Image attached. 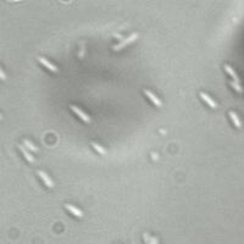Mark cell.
Here are the masks:
<instances>
[{"instance_id":"cell-6","label":"cell","mask_w":244,"mask_h":244,"mask_svg":"<svg viewBox=\"0 0 244 244\" xmlns=\"http://www.w3.org/2000/svg\"><path fill=\"white\" fill-rule=\"evenodd\" d=\"M200 98H202V99H203L205 103H208V104H209L211 107H214V109H216V107H217V104H216V103H215V102H214V100L210 98L208 94H205V93H203V92H202V93H200Z\"/></svg>"},{"instance_id":"cell-14","label":"cell","mask_w":244,"mask_h":244,"mask_svg":"<svg viewBox=\"0 0 244 244\" xmlns=\"http://www.w3.org/2000/svg\"><path fill=\"white\" fill-rule=\"evenodd\" d=\"M144 239H145V243L146 244H151V238L149 237V234H148V233H145V234H144Z\"/></svg>"},{"instance_id":"cell-16","label":"cell","mask_w":244,"mask_h":244,"mask_svg":"<svg viewBox=\"0 0 244 244\" xmlns=\"http://www.w3.org/2000/svg\"><path fill=\"white\" fill-rule=\"evenodd\" d=\"M151 244H158V239L154 237V238H151Z\"/></svg>"},{"instance_id":"cell-8","label":"cell","mask_w":244,"mask_h":244,"mask_svg":"<svg viewBox=\"0 0 244 244\" xmlns=\"http://www.w3.org/2000/svg\"><path fill=\"white\" fill-rule=\"evenodd\" d=\"M18 148H20V150L22 151V154L25 155V158H26V159H27L30 162H33V161H34V158H33V156H32V155L28 153V150H27V149H26L23 145H18Z\"/></svg>"},{"instance_id":"cell-3","label":"cell","mask_w":244,"mask_h":244,"mask_svg":"<svg viewBox=\"0 0 244 244\" xmlns=\"http://www.w3.org/2000/svg\"><path fill=\"white\" fill-rule=\"evenodd\" d=\"M38 174H39V177H40V178L44 181V183H45V184H46L49 188H53V187H54V183H53V181L50 179V177L45 174L44 171H38Z\"/></svg>"},{"instance_id":"cell-9","label":"cell","mask_w":244,"mask_h":244,"mask_svg":"<svg viewBox=\"0 0 244 244\" xmlns=\"http://www.w3.org/2000/svg\"><path fill=\"white\" fill-rule=\"evenodd\" d=\"M65 206H66V209L69 210V211H71L73 215H76V216H78V217H82V216H83V212H82L79 209H77V208L72 206V205H70V204H66Z\"/></svg>"},{"instance_id":"cell-13","label":"cell","mask_w":244,"mask_h":244,"mask_svg":"<svg viewBox=\"0 0 244 244\" xmlns=\"http://www.w3.org/2000/svg\"><path fill=\"white\" fill-rule=\"evenodd\" d=\"M231 86H232V87H233V88H234V89H236L237 92L242 93V90H243V89H242V87H241V86H239L238 83H236V82L233 81V82H231Z\"/></svg>"},{"instance_id":"cell-15","label":"cell","mask_w":244,"mask_h":244,"mask_svg":"<svg viewBox=\"0 0 244 244\" xmlns=\"http://www.w3.org/2000/svg\"><path fill=\"white\" fill-rule=\"evenodd\" d=\"M0 76H1V79H2V81H5V79H6V76H5V73H4V71L2 70L0 71Z\"/></svg>"},{"instance_id":"cell-2","label":"cell","mask_w":244,"mask_h":244,"mask_svg":"<svg viewBox=\"0 0 244 244\" xmlns=\"http://www.w3.org/2000/svg\"><path fill=\"white\" fill-rule=\"evenodd\" d=\"M71 110H72L73 112H76V114H77V115H78V116H79V117H81V118L84 121V122H90V118H89V116H88V115H86V114H84V112H83L81 109H78L77 106L72 105V106H71Z\"/></svg>"},{"instance_id":"cell-5","label":"cell","mask_w":244,"mask_h":244,"mask_svg":"<svg viewBox=\"0 0 244 244\" xmlns=\"http://www.w3.org/2000/svg\"><path fill=\"white\" fill-rule=\"evenodd\" d=\"M225 70H226V72H227V73L233 78V81H234L236 83H238V84L241 83V81H239V78H238V76H237V73L234 72V70H233L230 65H225Z\"/></svg>"},{"instance_id":"cell-1","label":"cell","mask_w":244,"mask_h":244,"mask_svg":"<svg viewBox=\"0 0 244 244\" xmlns=\"http://www.w3.org/2000/svg\"><path fill=\"white\" fill-rule=\"evenodd\" d=\"M137 38H138V34H137V33H133V34H131L130 37H127L125 40H122V42H121L118 45L114 46V50H121V49H122V48H125L127 44H130V43L134 42Z\"/></svg>"},{"instance_id":"cell-10","label":"cell","mask_w":244,"mask_h":244,"mask_svg":"<svg viewBox=\"0 0 244 244\" xmlns=\"http://www.w3.org/2000/svg\"><path fill=\"white\" fill-rule=\"evenodd\" d=\"M230 117L232 118V121L234 122V125H236V127H237V128H241V127H242V123H241V121H239L238 116H237L233 111H231V112H230Z\"/></svg>"},{"instance_id":"cell-7","label":"cell","mask_w":244,"mask_h":244,"mask_svg":"<svg viewBox=\"0 0 244 244\" xmlns=\"http://www.w3.org/2000/svg\"><path fill=\"white\" fill-rule=\"evenodd\" d=\"M144 93L146 94V97H149V99H150L154 104L156 105V106H161V105H162V103H161V102H160V100H159V99H158V98H156V97H155L150 90H146V89H145V90H144Z\"/></svg>"},{"instance_id":"cell-12","label":"cell","mask_w":244,"mask_h":244,"mask_svg":"<svg viewBox=\"0 0 244 244\" xmlns=\"http://www.w3.org/2000/svg\"><path fill=\"white\" fill-rule=\"evenodd\" d=\"M92 146H93V148H94V149H95L98 153H100L102 155H105V154H106L105 149H104V148H102L99 144H97V143H94V142H93V143H92Z\"/></svg>"},{"instance_id":"cell-4","label":"cell","mask_w":244,"mask_h":244,"mask_svg":"<svg viewBox=\"0 0 244 244\" xmlns=\"http://www.w3.org/2000/svg\"><path fill=\"white\" fill-rule=\"evenodd\" d=\"M38 60H39V62L43 64L46 69H49V71H51V72H58V67H56L55 65H53L51 62H49L48 60H45L44 58H38Z\"/></svg>"},{"instance_id":"cell-11","label":"cell","mask_w":244,"mask_h":244,"mask_svg":"<svg viewBox=\"0 0 244 244\" xmlns=\"http://www.w3.org/2000/svg\"><path fill=\"white\" fill-rule=\"evenodd\" d=\"M23 144H25V148H26L27 150H31V151H38L37 146H35V145L33 144V143H32V142H30L28 139H25V140H23Z\"/></svg>"}]
</instances>
